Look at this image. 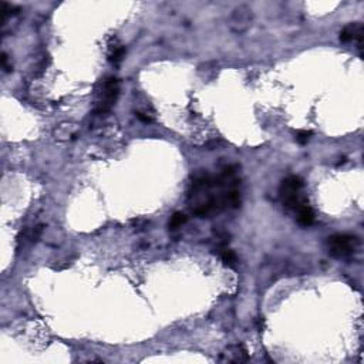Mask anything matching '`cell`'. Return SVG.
Masks as SVG:
<instances>
[{"label":"cell","mask_w":364,"mask_h":364,"mask_svg":"<svg viewBox=\"0 0 364 364\" xmlns=\"http://www.w3.org/2000/svg\"><path fill=\"white\" fill-rule=\"evenodd\" d=\"M363 24L358 23V22H357V23H351L346 26V27L341 30L340 40L344 41V43H347V41H357V43L361 46V43H363Z\"/></svg>","instance_id":"cell-5"},{"label":"cell","mask_w":364,"mask_h":364,"mask_svg":"<svg viewBox=\"0 0 364 364\" xmlns=\"http://www.w3.org/2000/svg\"><path fill=\"white\" fill-rule=\"evenodd\" d=\"M310 137H312V131H308V130H300L296 133V141L301 145L309 143Z\"/></svg>","instance_id":"cell-10"},{"label":"cell","mask_w":364,"mask_h":364,"mask_svg":"<svg viewBox=\"0 0 364 364\" xmlns=\"http://www.w3.org/2000/svg\"><path fill=\"white\" fill-rule=\"evenodd\" d=\"M315 222V212L309 204H305L297 208V223L301 226H310Z\"/></svg>","instance_id":"cell-6"},{"label":"cell","mask_w":364,"mask_h":364,"mask_svg":"<svg viewBox=\"0 0 364 364\" xmlns=\"http://www.w3.org/2000/svg\"><path fill=\"white\" fill-rule=\"evenodd\" d=\"M126 47L124 46H117V47H114L112 50V53L110 54V62L112 64H119L123 62V58H124V55H126Z\"/></svg>","instance_id":"cell-9"},{"label":"cell","mask_w":364,"mask_h":364,"mask_svg":"<svg viewBox=\"0 0 364 364\" xmlns=\"http://www.w3.org/2000/svg\"><path fill=\"white\" fill-rule=\"evenodd\" d=\"M252 22H254L252 10L245 5H242V6H237V8L233 9V12L229 17V27L232 32L242 34V33L248 32L251 29Z\"/></svg>","instance_id":"cell-3"},{"label":"cell","mask_w":364,"mask_h":364,"mask_svg":"<svg viewBox=\"0 0 364 364\" xmlns=\"http://www.w3.org/2000/svg\"><path fill=\"white\" fill-rule=\"evenodd\" d=\"M221 259L222 262L228 266V268H235L236 266V263H237V258H236V255H235V252L233 251H230V249H222V252H221Z\"/></svg>","instance_id":"cell-7"},{"label":"cell","mask_w":364,"mask_h":364,"mask_svg":"<svg viewBox=\"0 0 364 364\" xmlns=\"http://www.w3.org/2000/svg\"><path fill=\"white\" fill-rule=\"evenodd\" d=\"M358 237L347 233H336L327 239L329 254L336 259H347L356 252Z\"/></svg>","instance_id":"cell-2"},{"label":"cell","mask_w":364,"mask_h":364,"mask_svg":"<svg viewBox=\"0 0 364 364\" xmlns=\"http://www.w3.org/2000/svg\"><path fill=\"white\" fill-rule=\"evenodd\" d=\"M119 94V83L115 77H108L105 80L103 87V97L101 101L97 105V114H105L112 108V105L115 104Z\"/></svg>","instance_id":"cell-4"},{"label":"cell","mask_w":364,"mask_h":364,"mask_svg":"<svg viewBox=\"0 0 364 364\" xmlns=\"http://www.w3.org/2000/svg\"><path fill=\"white\" fill-rule=\"evenodd\" d=\"M303 185H305L303 179L300 176H296V175H290L282 181L280 188H279V194H280L282 204L286 208L297 209L301 205L308 204V201L300 197V191L303 188Z\"/></svg>","instance_id":"cell-1"},{"label":"cell","mask_w":364,"mask_h":364,"mask_svg":"<svg viewBox=\"0 0 364 364\" xmlns=\"http://www.w3.org/2000/svg\"><path fill=\"white\" fill-rule=\"evenodd\" d=\"M135 115H137L138 118L141 119V121L147 123V124H148V123H152V118H151V117H148V115H145L144 112H140V111H138V112H135Z\"/></svg>","instance_id":"cell-11"},{"label":"cell","mask_w":364,"mask_h":364,"mask_svg":"<svg viewBox=\"0 0 364 364\" xmlns=\"http://www.w3.org/2000/svg\"><path fill=\"white\" fill-rule=\"evenodd\" d=\"M187 221H188V218L185 216V214L175 212V214L171 216V219H169V229H178V228L182 226Z\"/></svg>","instance_id":"cell-8"}]
</instances>
